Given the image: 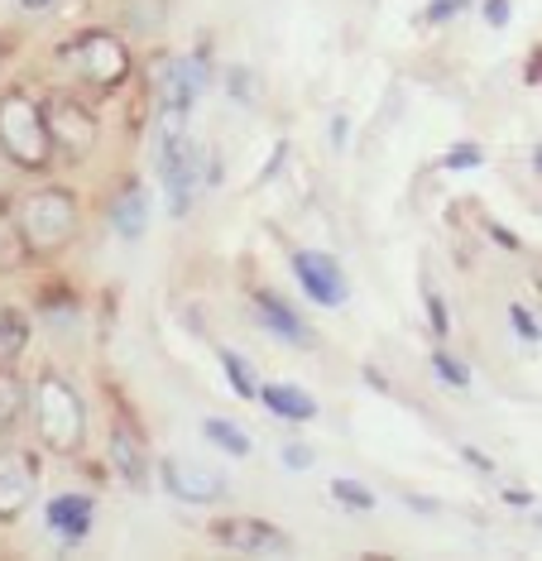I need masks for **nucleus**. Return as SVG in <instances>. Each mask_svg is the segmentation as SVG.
<instances>
[{
	"label": "nucleus",
	"mask_w": 542,
	"mask_h": 561,
	"mask_svg": "<svg viewBox=\"0 0 542 561\" xmlns=\"http://www.w3.org/2000/svg\"><path fill=\"white\" fill-rule=\"evenodd\" d=\"M485 20L489 24H505L509 20V0H485Z\"/></svg>",
	"instance_id": "obj_26"
},
{
	"label": "nucleus",
	"mask_w": 542,
	"mask_h": 561,
	"mask_svg": "<svg viewBox=\"0 0 542 561\" xmlns=\"http://www.w3.org/2000/svg\"><path fill=\"white\" fill-rule=\"evenodd\" d=\"M34 423H38V437H44L54 451H72L82 442V403L77 393L63 385V379H38L34 389Z\"/></svg>",
	"instance_id": "obj_4"
},
{
	"label": "nucleus",
	"mask_w": 542,
	"mask_h": 561,
	"mask_svg": "<svg viewBox=\"0 0 542 561\" xmlns=\"http://www.w3.org/2000/svg\"><path fill=\"white\" fill-rule=\"evenodd\" d=\"M115 231H121L125 240H135L139 231H145V193H139V187H131V193L115 202Z\"/></svg>",
	"instance_id": "obj_16"
},
{
	"label": "nucleus",
	"mask_w": 542,
	"mask_h": 561,
	"mask_svg": "<svg viewBox=\"0 0 542 561\" xmlns=\"http://www.w3.org/2000/svg\"><path fill=\"white\" fill-rule=\"evenodd\" d=\"M206 437L222 446V451H230V456H250V437H245L240 427L222 423V417H206Z\"/></svg>",
	"instance_id": "obj_18"
},
{
	"label": "nucleus",
	"mask_w": 542,
	"mask_h": 561,
	"mask_svg": "<svg viewBox=\"0 0 542 561\" xmlns=\"http://www.w3.org/2000/svg\"><path fill=\"white\" fill-rule=\"evenodd\" d=\"M111 461H115V470H121L125 480L135 484V490H145V480H149V470H145V446H139V437L131 427H121L111 437Z\"/></svg>",
	"instance_id": "obj_14"
},
{
	"label": "nucleus",
	"mask_w": 542,
	"mask_h": 561,
	"mask_svg": "<svg viewBox=\"0 0 542 561\" xmlns=\"http://www.w3.org/2000/svg\"><path fill=\"white\" fill-rule=\"evenodd\" d=\"M428 308H432V327H437V336H447V312H442V302L428 298Z\"/></svg>",
	"instance_id": "obj_28"
},
{
	"label": "nucleus",
	"mask_w": 542,
	"mask_h": 561,
	"mask_svg": "<svg viewBox=\"0 0 542 561\" xmlns=\"http://www.w3.org/2000/svg\"><path fill=\"white\" fill-rule=\"evenodd\" d=\"M255 312H260V322L274 331V336L289 341V346H307V331H303V322L293 317V308L283 298H274V293H260V298H255Z\"/></svg>",
	"instance_id": "obj_13"
},
{
	"label": "nucleus",
	"mask_w": 542,
	"mask_h": 561,
	"mask_svg": "<svg viewBox=\"0 0 542 561\" xmlns=\"http://www.w3.org/2000/svg\"><path fill=\"white\" fill-rule=\"evenodd\" d=\"M0 149L20 163V169H44L54 154V135H48L44 111L30 96H5L0 101Z\"/></svg>",
	"instance_id": "obj_2"
},
{
	"label": "nucleus",
	"mask_w": 542,
	"mask_h": 561,
	"mask_svg": "<svg viewBox=\"0 0 542 561\" xmlns=\"http://www.w3.org/2000/svg\"><path fill=\"white\" fill-rule=\"evenodd\" d=\"M432 369L447 379V385H461V389L471 385V369H466V365H456L451 355H432Z\"/></svg>",
	"instance_id": "obj_22"
},
{
	"label": "nucleus",
	"mask_w": 542,
	"mask_h": 561,
	"mask_svg": "<svg viewBox=\"0 0 542 561\" xmlns=\"http://www.w3.org/2000/svg\"><path fill=\"white\" fill-rule=\"evenodd\" d=\"M475 163H481L475 149H451V154H447V169H475Z\"/></svg>",
	"instance_id": "obj_23"
},
{
	"label": "nucleus",
	"mask_w": 542,
	"mask_h": 561,
	"mask_svg": "<svg viewBox=\"0 0 542 561\" xmlns=\"http://www.w3.org/2000/svg\"><path fill=\"white\" fill-rule=\"evenodd\" d=\"M24 341H30L24 317L15 308H0V360H15V355L24 351Z\"/></svg>",
	"instance_id": "obj_17"
},
{
	"label": "nucleus",
	"mask_w": 542,
	"mask_h": 561,
	"mask_svg": "<svg viewBox=\"0 0 542 561\" xmlns=\"http://www.w3.org/2000/svg\"><path fill=\"white\" fill-rule=\"evenodd\" d=\"M264 403H269V413L289 417V423H307V417H317V403L307 399L303 389H293V385H269Z\"/></svg>",
	"instance_id": "obj_15"
},
{
	"label": "nucleus",
	"mask_w": 542,
	"mask_h": 561,
	"mask_svg": "<svg viewBox=\"0 0 542 561\" xmlns=\"http://www.w3.org/2000/svg\"><path fill=\"white\" fill-rule=\"evenodd\" d=\"M222 365H226V375H230V385H236V393H245V399H250V393H255L250 365H245V360H240V355H236V351H226V355H222Z\"/></svg>",
	"instance_id": "obj_20"
},
{
	"label": "nucleus",
	"mask_w": 542,
	"mask_h": 561,
	"mask_svg": "<svg viewBox=\"0 0 542 561\" xmlns=\"http://www.w3.org/2000/svg\"><path fill=\"white\" fill-rule=\"evenodd\" d=\"M283 461H289L293 470H303V466H313V451H307V446H289V451H283Z\"/></svg>",
	"instance_id": "obj_25"
},
{
	"label": "nucleus",
	"mask_w": 542,
	"mask_h": 561,
	"mask_svg": "<svg viewBox=\"0 0 542 561\" xmlns=\"http://www.w3.org/2000/svg\"><path fill=\"white\" fill-rule=\"evenodd\" d=\"M24 5H30V10H38V5H54V0H24Z\"/></svg>",
	"instance_id": "obj_29"
},
{
	"label": "nucleus",
	"mask_w": 542,
	"mask_h": 561,
	"mask_svg": "<svg viewBox=\"0 0 542 561\" xmlns=\"http://www.w3.org/2000/svg\"><path fill=\"white\" fill-rule=\"evenodd\" d=\"M451 10H466V0H437V5H432V20H447Z\"/></svg>",
	"instance_id": "obj_27"
},
{
	"label": "nucleus",
	"mask_w": 542,
	"mask_h": 561,
	"mask_svg": "<svg viewBox=\"0 0 542 561\" xmlns=\"http://www.w3.org/2000/svg\"><path fill=\"white\" fill-rule=\"evenodd\" d=\"M159 178L169 187V207L173 216H183L192 207V187H197V149L183 130V111H163L159 125Z\"/></svg>",
	"instance_id": "obj_3"
},
{
	"label": "nucleus",
	"mask_w": 542,
	"mask_h": 561,
	"mask_svg": "<svg viewBox=\"0 0 542 561\" xmlns=\"http://www.w3.org/2000/svg\"><path fill=\"white\" fill-rule=\"evenodd\" d=\"M72 62V72L82 82L92 87H115L125 82V72H131V54H125V44L115 39V34L106 30H87L77 44H68V54H63Z\"/></svg>",
	"instance_id": "obj_5"
},
{
	"label": "nucleus",
	"mask_w": 542,
	"mask_h": 561,
	"mask_svg": "<svg viewBox=\"0 0 542 561\" xmlns=\"http://www.w3.org/2000/svg\"><path fill=\"white\" fill-rule=\"evenodd\" d=\"M15 231L24 240V250H34V254L63 250L77 231V197L63 193V187H38V193H30L20 202Z\"/></svg>",
	"instance_id": "obj_1"
},
{
	"label": "nucleus",
	"mask_w": 542,
	"mask_h": 561,
	"mask_svg": "<svg viewBox=\"0 0 542 561\" xmlns=\"http://www.w3.org/2000/svg\"><path fill=\"white\" fill-rule=\"evenodd\" d=\"M206 87V68L202 58H173L159 78V92H163V111H188L192 101L202 96Z\"/></svg>",
	"instance_id": "obj_8"
},
{
	"label": "nucleus",
	"mask_w": 542,
	"mask_h": 561,
	"mask_svg": "<svg viewBox=\"0 0 542 561\" xmlns=\"http://www.w3.org/2000/svg\"><path fill=\"white\" fill-rule=\"evenodd\" d=\"M48 528L58 533V538H87V528H92V500L87 494H63V500L48 504Z\"/></svg>",
	"instance_id": "obj_12"
},
{
	"label": "nucleus",
	"mask_w": 542,
	"mask_h": 561,
	"mask_svg": "<svg viewBox=\"0 0 542 561\" xmlns=\"http://www.w3.org/2000/svg\"><path fill=\"white\" fill-rule=\"evenodd\" d=\"M44 121H48L54 145H68V149H92L97 145V121L87 116V111H72V101H48Z\"/></svg>",
	"instance_id": "obj_10"
},
{
	"label": "nucleus",
	"mask_w": 542,
	"mask_h": 561,
	"mask_svg": "<svg viewBox=\"0 0 542 561\" xmlns=\"http://www.w3.org/2000/svg\"><path fill=\"white\" fill-rule=\"evenodd\" d=\"M34 490V466L15 451H0V518H15L30 504Z\"/></svg>",
	"instance_id": "obj_11"
},
{
	"label": "nucleus",
	"mask_w": 542,
	"mask_h": 561,
	"mask_svg": "<svg viewBox=\"0 0 542 561\" xmlns=\"http://www.w3.org/2000/svg\"><path fill=\"white\" fill-rule=\"evenodd\" d=\"M24 413V389L10 375H0V427H10Z\"/></svg>",
	"instance_id": "obj_19"
},
{
	"label": "nucleus",
	"mask_w": 542,
	"mask_h": 561,
	"mask_svg": "<svg viewBox=\"0 0 542 561\" xmlns=\"http://www.w3.org/2000/svg\"><path fill=\"white\" fill-rule=\"evenodd\" d=\"M509 317H513V327H519L523 341H538V327H533V317H528L523 308H509Z\"/></svg>",
	"instance_id": "obj_24"
},
{
	"label": "nucleus",
	"mask_w": 542,
	"mask_h": 561,
	"mask_svg": "<svg viewBox=\"0 0 542 561\" xmlns=\"http://www.w3.org/2000/svg\"><path fill=\"white\" fill-rule=\"evenodd\" d=\"M293 274H298V284L307 288V298H317L321 308H337V302L346 298V278L337 270V260H327V254L298 250L293 254Z\"/></svg>",
	"instance_id": "obj_7"
},
{
	"label": "nucleus",
	"mask_w": 542,
	"mask_h": 561,
	"mask_svg": "<svg viewBox=\"0 0 542 561\" xmlns=\"http://www.w3.org/2000/svg\"><path fill=\"white\" fill-rule=\"evenodd\" d=\"M163 484L188 504H216L226 494L222 470H212L202 461H183V456H169V461H163Z\"/></svg>",
	"instance_id": "obj_6"
},
{
	"label": "nucleus",
	"mask_w": 542,
	"mask_h": 561,
	"mask_svg": "<svg viewBox=\"0 0 542 561\" xmlns=\"http://www.w3.org/2000/svg\"><path fill=\"white\" fill-rule=\"evenodd\" d=\"M331 494H337L341 504H355V508H374V494L365 490V484H355V480H337V484H331Z\"/></svg>",
	"instance_id": "obj_21"
},
{
	"label": "nucleus",
	"mask_w": 542,
	"mask_h": 561,
	"mask_svg": "<svg viewBox=\"0 0 542 561\" xmlns=\"http://www.w3.org/2000/svg\"><path fill=\"white\" fill-rule=\"evenodd\" d=\"M216 538L240 547V552H289V538L274 528V523H260V518H226L216 523Z\"/></svg>",
	"instance_id": "obj_9"
}]
</instances>
